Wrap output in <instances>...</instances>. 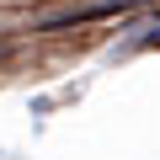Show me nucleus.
Returning a JSON list of instances; mask_svg holds the SVG:
<instances>
[{"label": "nucleus", "mask_w": 160, "mask_h": 160, "mask_svg": "<svg viewBox=\"0 0 160 160\" xmlns=\"http://www.w3.org/2000/svg\"><path fill=\"white\" fill-rule=\"evenodd\" d=\"M155 43H160V27H155Z\"/></svg>", "instance_id": "obj_1"}]
</instances>
